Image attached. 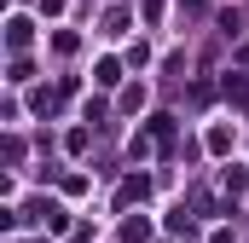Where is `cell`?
Masks as SVG:
<instances>
[{
    "label": "cell",
    "instance_id": "obj_1",
    "mask_svg": "<svg viewBox=\"0 0 249 243\" xmlns=\"http://www.w3.org/2000/svg\"><path fill=\"white\" fill-rule=\"evenodd\" d=\"M29 35H35V23H29V17H12V23H6V47H12V52H18V47H29Z\"/></svg>",
    "mask_w": 249,
    "mask_h": 243
},
{
    "label": "cell",
    "instance_id": "obj_2",
    "mask_svg": "<svg viewBox=\"0 0 249 243\" xmlns=\"http://www.w3.org/2000/svg\"><path fill=\"white\" fill-rule=\"evenodd\" d=\"M93 81H99V87H116V81H122V64H116V58H105L99 69H93Z\"/></svg>",
    "mask_w": 249,
    "mask_h": 243
},
{
    "label": "cell",
    "instance_id": "obj_3",
    "mask_svg": "<svg viewBox=\"0 0 249 243\" xmlns=\"http://www.w3.org/2000/svg\"><path fill=\"white\" fill-rule=\"evenodd\" d=\"M226 99H238V104H249V81H244V75H226Z\"/></svg>",
    "mask_w": 249,
    "mask_h": 243
},
{
    "label": "cell",
    "instance_id": "obj_4",
    "mask_svg": "<svg viewBox=\"0 0 249 243\" xmlns=\"http://www.w3.org/2000/svg\"><path fill=\"white\" fill-rule=\"evenodd\" d=\"M139 197H145V174H139V180H127L122 191H116V203H139Z\"/></svg>",
    "mask_w": 249,
    "mask_h": 243
},
{
    "label": "cell",
    "instance_id": "obj_5",
    "mask_svg": "<svg viewBox=\"0 0 249 243\" xmlns=\"http://www.w3.org/2000/svg\"><path fill=\"white\" fill-rule=\"evenodd\" d=\"M209 151H214V156H226V151H232V139H226V127H214V133H209Z\"/></svg>",
    "mask_w": 249,
    "mask_h": 243
},
{
    "label": "cell",
    "instance_id": "obj_6",
    "mask_svg": "<svg viewBox=\"0 0 249 243\" xmlns=\"http://www.w3.org/2000/svg\"><path fill=\"white\" fill-rule=\"evenodd\" d=\"M244 64H249V47H244Z\"/></svg>",
    "mask_w": 249,
    "mask_h": 243
}]
</instances>
